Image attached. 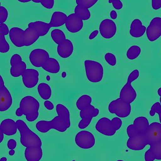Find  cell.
<instances>
[{
	"mask_svg": "<svg viewBox=\"0 0 161 161\" xmlns=\"http://www.w3.org/2000/svg\"><path fill=\"white\" fill-rule=\"evenodd\" d=\"M149 125V120L146 117L139 116L134 119L133 124L127 127V134L129 137H131L143 133L148 129Z\"/></svg>",
	"mask_w": 161,
	"mask_h": 161,
	"instance_id": "cell-9",
	"label": "cell"
},
{
	"mask_svg": "<svg viewBox=\"0 0 161 161\" xmlns=\"http://www.w3.org/2000/svg\"><path fill=\"white\" fill-rule=\"evenodd\" d=\"M156 113L159 115L160 123L161 124V105L158 102L153 104L150 111V115L151 116H154Z\"/></svg>",
	"mask_w": 161,
	"mask_h": 161,
	"instance_id": "cell-35",
	"label": "cell"
},
{
	"mask_svg": "<svg viewBox=\"0 0 161 161\" xmlns=\"http://www.w3.org/2000/svg\"><path fill=\"white\" fill-rule=\"evenodd\" d=\"M44 105L47 109L52 110L54 109V105L51 102L48 100H46L44 102Z\"/></svg>",
	"mask_w": 161,
	"mask_h": 161,
	"instance_id": "cell-44",
	"label": "cell"
},
{
	"mask_svg": "<svg viewBox=\"0 0 161 161\" xmlns=\"http://www.w3.org/2000/svg\"><path fill=\"white\" fill-rule=\"evenodd\" d=\"M16 122L20 132V142L26 148L24 155L26 161H40L43 154L41 139L29 129L24 121L18 119Z\"/></svg>",
	"mask_w": 161,
	"mask_h": 161,
	"instance_id": "cell-1",
	"label": "cell"
},
{
	"mask_svg": "<svg viewBox=\"0 0 161 161\" xmlns=\"http://www.w3.org/2000/svg\"><path fill=\"white\" fill-rule=\"evenodd\" d=\"M9 13L6 7L0 6V24L5 23L8 19Z\"/></svg>",
	"mask_w": 161,
	"mask_h": 161,
	"instance_id": "cell-37",
	"label": "cell"
},
{
	"mask_svg": "<svg viewBox=\"0 0 161 161\" xmlns=\"http://www.w3.org/2000/svg\"><path fill=\"white\" fill-rule=\"evenodd\" d=\"M84 66L87 78L92 83L100 82L103 78L104 69L102 64L98 61L86 60Z\"/></svg>",
	"mask_w": 161,
	"mask_h": 161,
	"instance_id": "cell-6",
	"label": "cell"
},
{
	"mask_svg": "<svg viewBox=\"0 0 161 161\" xmlns=\"http://www.w3.org/2000/svg\"><path fill=\"white\" fill-rule=\"evenodd\" d=\"M0 161H7V158H6V157H4L2 158H1Z\"/></svg>",
	"mask_w": 161,
	"mask_h": 161,
	"instance_id": "cell-52",
	"label": "cell"
},
{
	"mask_svg": "<svg viewBox=\"0 0 161 161\" xmlns=\"http://www.w3.org/2000/svg\"><path fill=\"white\" fill-rule=\"evenodd\" d=\"M40 3L46 9H52L54 5L55 1L54 0H41Z\"/></svg>",
	"mask_w": 161,
	"mask_h": 161,
	"instance_id": "cell-39",
	"label": "cell"
},
{
	"mask_svg": "<svg viewBox=\"0 0 161 161\" xmlns=\"http://www.w3.org/2000/svg\"><path fill=\"white\" fill-rule=\"evenodd\" d=\"M158 94L159 96H160V103L161 105V87H160L159 88H158Z\"/></svg>",
	"mask_w": 161,
	"mask_h": 161,
	"instance_id": "cell-48",
	"label": "cell"
},
{
	"mask_svg": "<svg viewBox=\"0 0 161 161\" xmlns=\"http://www.w3.org/2000/svg\"><path fill=\"white\" fill-rule=\"evenodd\" d=\"M147 37L150 42H154L161 36V18L156 17L150 21L146 31Z\"/></svg>",
	"mask_w": 161,
	"mask_h": 161,
	"instance_id": "cell-13",
	"label": "cell"
},
{
	"mask_svg": "<svg viewBox=\"0 0 161 161\" xmlns=\"http://www.w3.org/2000/svg\"><path fill=\"white\" fill-rule=\"evenodd\" d=\"M4 133L2 131H0V143H2L4 139Z\"/></svg>",
	"mask_w": 161,
	"mask_h": 161,
	"instance_id": "cell-47",
	"label": "cell"
},
{
	"mask_svg": "<svg viewBox=\"0 0 161 161\" xmlns=\"http://www.w3.org/2000/svg\"><path fill=\"white\" fill-rule=\"evenodd\" d=\"M139 71L134 69L129 75L127 83L123 87L119 93V98L130 104L135 101L137 96L136 91L132 86V83L139 76Z\"/></svg>",
	"mask_w": 161,
	"mask_h": 161,
	"instance_id": "cell-7",
	"label": "cell"
},
{
	"mask_svg": "<svg viewBox=\"0 0 161 161\" xmlns=\"http://www.w3.org/2000/svg\"><path fill=\"white\" fill-rule=\"evenodd\" d=\"M110 17L112 19H116L117 17V14L115 10H112L110 13Z\"/></svg>",
	"mask_w": 161,
	"mask_h": 161,
	"instance_id": "cell-46",
	"label": "cell"
},
{
	"mask_svg": "<svg viewBox=\"0 0 161 161\" xmlns=\"http://www.w3.org/2000/svg\"><path fill=\"white\" fill-rule=\"evenodd\" d=\"M108 109L110 113L115 114L118 117L125 118L131 113V104L119 98L110 103Z\"/></svg>",
	"mask_w": 161,
	"mask_h": 161,
	"instance_id": "cell-8",
	"label": "cell"
},
{
	"mask_svg": "<svg viewBox=\"0 0 161 161\" xmlns=\"http://www.w3.org/2000/svg\"><path fill=\"white\" fill-rule=\"evenodd\" d=\"M57 52L59 56L64 59L69 58L74 52V45L69 39H66L63 43L58 45Z\"/></svg>",
	"mask_w": 161,
	"mask_h": 161,
	"instance_id": "cell-24",
	"label": "cell"
},
{
	"mask_svg": "<svg viewBox=\"0 0 161 161\" xmlns=\"http://www.w3.org/2000/svg\"><path fill=\"white\" fill-rule=\"evenodd\" d=\"M147 146L144 138V133L133 137H129L127 142L128 148L135 151L143 150Z\"/></svg>",
	"mask_w": 161,
	"mask_h": 161,
	"instance_id": "cell-18",
	"label": "cell"
},
{
	"mask_svg": "<svg viewBox=\"0 0 161 161\" xmlns=\"http://www.w3.org/2000/svg\"><path fill=\"white\" fill-rule=\"evenodd\" d=\"M108 2L109 3H112L113 7L117 10H120L123 7V3L120 0H110Z\"/></svg>",
	"mask_w": 161,
	"mask_h": 161,
	"instance_id": "cell-40",
	"label": "cell"
},
{
	"mask_svg": "<svg viewBox=\"0 0 161 161\" xmlns=\"http://www.w3.org/2000/svg\"><path fill=\"white\" fill-rule=\"evenodd\" d=\"M68 16L64 13L56 11L52 14L49 24L51 27H58L65 24Z\"/></svg>",
	"mask_w": 161,
	"mask_h": 161,
	"instance_id": "cell-25",
	"label": "cell"
},
{
	"mask_svg": "<svg viewBox=\"0 0 161 161\" xmlns=\"http://www.w3.org/2000/svg\"><path fill=\"white\" fill-rule=\"evenodd\" d=\"M51 36L53 41L58 45L63 43L66 40L65 34L61 30H53L51 31Z\"/></svg>",
	"mask_w": 161,
	"mask_h": 161,
	"instance_id": "cell-30",
	"label": "cell"
},
{
	"mask_svg": "<svg viewBox=\"0 0 161 161\" xmlns=\"http://www.w3.org/2000/svg\"><path fill=\"white\" fill-rule=\"evenodd\" d=\"M141 48L137 45H132L128 49L126 53V56L128 59L134 60L138 58L140 55Z\"/></svg>",
	"mask_w": 161,
	"mask_h": 161,
	"instance_id": "cell-32",
	"label": "cell"
},
{
	"mask_svg": "<svg viewBox=\"0 0 161 161\" xmlns=\"http://www.w3.org/2000/svg\"><path fill=\"white\" fill-rule=\"evenodd\" d=\"M75 13L82 20L86 21L89 19L91 14L89 9L79 6H75Z\"/></svg>",
	"mask_w": 161,
	"mask_h": 161,
	"instance_id": "cell-31",
	"label": "cell"
},
{
	"mask_svg": "<svg viewBox=\"0 0 161 161\" xmlns=\"http://www.w3.org/2000/svg\"><path fill=\"white\" fill-rule=\"evenodd\" d=\"M19 2L22 3H27L31 2V0H18Z\"/></svg>",
	"mask_w": 161,
	"mask_h": 161,
	"instance_id": "cell-49",
	"label": "cell"
},
{
	"mask_svg": "<svg viewBox=\"0 0 161 161\" xmlns=\"http://www.w3.org/2000/svg\"><path fill=\"white\" fill-rule=\"evenodd\" d=\"M26 69V64L23 61L14 66H11L10 69V74L13 77L18 78L23 76Z\"/></svg>",
	"mask_w": 161,
	"mask_h": 161,
	"instance_id": "cell-29",
	"label": "cell"
},
{
	"mask_svg": "<svg viewBox=\"0 0 161 161\" xmlns=\"http://www.w3.org/2000/svg\"><path fill=\"white\" fill-rule=\"evenodd\" d=\"M150 148L145 153V161L161 160V141L151 144Z\"/></svg>",
	"mask_w": 161,
	"mask_h": 161,
	"instance_id": "cell-19",
	"label": "cell"
},
{
	"mask_svg": "<svg viewBox=\"0 0 161 161\" xmlns=\"http://www.w3.org/2000/svg\"><path fill=\"white\" fill-rule=\"evenodd\" d=\"M40 37L39 33L35 28L27 27L23 32V42L24 46L32 45L37 41Z\"/></svg>",
	"mask_w": 161,
	"mask_h": 161,
	"instance_id": "cell-20",
	"label": "cell"
},
{
	"mask_svg": "<svg viewBox=\"0 0 161 161\" xmlns=\"http://www.w3.org/2000/svg\"><path fill=\"white\" fill-rule=\"evenodd\" d=\"M9 27L5 23L0 24V35L7 36L9 34Z\"/></svg>",
	"mask_w": 161,
	"mask_h": 161,
	"instance_id": "cell-41",
	"label": "cell"
},
{
	"mask_svg": "<svg viewBox=\"0 0 161 161\" xmlns=\"http://www.w3.org/2000/svg\"><path fill=\"white\" fill-rule=\"evenodd\" d=\"M92 102V97L88 95H81L77 101L76 106L80 110V116L81 119L78 125L80 129H85L88 127L92 119L99 114V109L91 104Z\"/></svg>",
	"mask_w": 161,
	"mask_h": 161,
	"instance_id": "cell-3",
	"label": "cell"
},
{
	"mask_svg": "<svg viewBox=\"0 0 161 161\" xmlns=\"http://www.w3.org/2000/svg\"><path fill=\"white\" fill-rule=\"evenodd\" d=\"M44 70L51 74H57L60 70V63L57 59L49 58L42 67Z\"/></svg>",
	"mask_w": 161,
	"mask_h": 161,
	"instance_id": "cell-27",
	"label": "cell"
},
{
	"mask_svg": "<svg viewBox=\"0 0 161 161\" xmlns=\"http://www.w3.org/2000/svg\"><path fill=\"white\" fill-rule=\"evenodd\" d=\"M116 161H125L122 160H117Z\"/></svg>",
	"mask_w": 161,
	"mask_h": 161,
	"instance_id": "cell-53",
	"label": "cell"
},
{
	"mask_svg": "<svg viewBox=\"0 0 161 161\" xmlns=\"http://www.w3.org/2000/svg\"><path fill=\"white\" fill-rule=\"evenodd\" d=\"M24 31L18 27L11 28L9 31V36L12 43L18 47L24 46L23 42V35Z\"/></svg>",
	"mask_w": 161,
	"mask_h": 161,
	"instance_id": "cell-23",
	"label": "cell"
},
{
	"mask_svg": "<svg viewBox=\"0 0 161 161\" xmlns=\"http://www.w3.org/2000/svg\"><path fill=\"white\" fill-rule=\"evenodd\" d=\"M17 130L16 122L10 119H4L0 125V131L9 136L15 135L17 132Z\"/></svg>",
	"mask_w": 161,
	"mask_h": 161,
	"instance_id": "cell-22",
	"label": "cell"
},
{
	"mask_svg": "<svg viewBox=\"0 0 161 161\" xmlns=\"http://www.w3.org/2000/svg\"><path fill=\"white\" fill-rule=\"evenodd\" d=\"M49 58V53L41 48L33 50L29 55L31 63L35 67H42Z\"/></svg>",
	"mask_w": 161,
	"mask_h": 161,
	"instance_id": "cell-14",
	"label": "cell"
},
{
	"mask_svg": "<svg viewBox=\"0 0 161 161\" xmlns=\"http://www.w3.org/2000/svg\"><path fill=\"white\" fill-rule=\"evenodd\" d=\"M17 147V142L14 139L9 140L7 142V147L10 150H14Z\"/></svg>",
	"mask_w": 161,
	"mask_h": 161,
	"instance_id": "cell-43",
	"label": "cell"
},
{
	"mask_svg": "<svg viewBox=\"0 0 161 161\" xmlns=\"http://www.w3.org/2000/svg\"><path fill=\"white\" fill-rule=\"evenodd\" d=\"M98 32H98V30H95L92 32V33L91 34V35H90L89 37L90 40H93L94 38L98 36Z\"/></svg>",
	"mask_w": 161,
	"mask_h": 161,
	"instance_id": "cell-45",
	"label": "cell"
},
{
	"mask_svg": "<svg viewBox=\"0 0 161 161\" xmlns=\"http://www.w3.org/2000/svg\"><path fill=\"white\" fill-rule=\"evenodd\" d=\"M122 123V121L119 117H114L112 120L107 117H102L97 121L95 129L103 135L113 136L120 129Z\"/></svg>",
	"mask_w": 161,
	"mask_h": 161,
	"instance_id": "cell-5",
	"label": "cell"
},
{
	"mask_svg": "<svg viewBox=\"0 0 161 161\" xmlns=\"http://www.w3.org/2000/svg\"><path fill=\"white\" fill-rule=\"evenodd\" d=\"M98 2V0H76V3L78 6L89 9L92 8Z\"/></svg>",
	"mask_w": 161,
	"mask_h": 161,
	"instance_id": "cell-33",
	"label": "cell"
},
{
	"mask_svg": "<svg viewBox=\"0 0 161 161\" xmlns=\"http://www.w3.org/2000/svg\"><path fill=\"white\" fill-rule=\"evenodd\" d=\"M15 153V150H10V151H9V155L10 156H13L14 155Z\"/></svg>",
	"mask_w": 161,
	"mask_h": 161,
	"instance_id": "cell-50",
	"label": "cell"
},
{
	"mask_svg": "<svg viewBox=\"0 0 161 161\" xmlns=\"http://www.w3.org/2000/svg\"><path fill=\"white\" fill-rule=\"evenodd\" d=\"M75 142L76 145L81 149H91L95 145V136L89 131L82 130L76 134Z\"/></svg>",
	"mask_w": 161,
	"mask_h": 161,
	"instance_id": "cell-10",
	"label": "cell"
},
{
	"mask_svg": "<svg viewBox=\"0 0 161 161\" xmlns=\"http://www.w3.org/2000/svg\"><path fill=\"white\" fill-rule=\"evenodd\" d=\"M9 49L10 46L6 41L5 36L0 35V52L5 53L9 52Z\"/></svg>",
	"mask_w": 161,
	"mask_h": 161,
	"instance_id": "cell-34",
	"label": "cell"
},
{
	"mask_svg": "<svg viewBox=\"0 0 161 161\" xmlns=\"http://www.w3.org/2000/svg\"><path fill=\"white\" fill-rule=\"evenodd\" d=\"M152 7L154 10H158L161 8V0H152Z\"/></svg>",
	"mask_w": 161,
	"mask_h": 161,
	"instance_id": "cell-42",
	"label": "cell"
},
{
	"mask_svg": "<svg viewBox=\"0 0 161 161\" xmlns=\"http://www.w3.org/2000/svg\"><path fill=\"white\" fill-rule=\"evenodd\" d=\"M102 36L106 39H110L115 36L117 26L114 21L110 19H104L101 22L99 27Z\"/></svg>",
	"mask_w": 161,
	"mask_h": 161,
	"instance_id": "cell-15",
	"label": "cell"
},
{
	"mask_svg": "<svg viewBox=\"0 0 161 161\" xmlns=\"http://www.w3.org/2000/svg\"><path fill=\"white\" fill-rule=\"evenodd\" d=\"M39 72L37 70L27 69L22 76L24 86L29 89L34 87L39 82Z\"/></svg>",
	"mask_w": 161,
	"mask_h": 161,
	"instance_id": "cell-17",
	"label": "cell"
},
{
	"mask_svg": "<svg viewBox=\"0 0 161 161\" xmlns=\"http://www.w3.org/2000/svg\"><path fill=\"white\" fill-rule=\"evenodd\" d=\"M105 60L107 63L112 66H115L117 63L116 57L111 53H108L104 56Z\"/></svg>",
	"mask_w": 161,
	"mask_h": 161,
	"instance_id": "cell-36",
	"label": "cell"
},
{
	"mask_svg": "<svg viewBox=\"0 0 161 161\" xmlns=\"http://www.w3.org/2000/svg\"><path fill=\"white\" fill-rule=\"evenodd\" d=\"M67 30L72 33L80 31L83 27V20L75 13L71 14L67 18L65 22Z\"/></svg>",
	"mask_w": 161,
	"mask_h": 161,
	"instance_id": "cell-16",
	"label": "cell"
},
{
	"mask_svg": "<svg viewBox=\"0 0 161 161\" xmlns=\"http://www.w3.org/2000/svg\"><path fill=\"white\" fill-rule=\"evenodd\" d=\"M37 91L40 97L44 100H47L51 97V88L47 84L40 83L38 85Z\"/></svg>",
	"mask_w": 161,
	"mask_h": 161,
	"instance_id": "cell-28",
	"label": "cell"
},
{
	"mask_svg": "<svg viewBox=\"0 0 161 161\" xmlns=\"http://www.w3.org/2000/svg\"><path fill=\"white\" fill-rule=\"evenodd\" d=\"M0 111L5 112L9 109L13 103L12 95L5 86L2 76H0Z\"/></svg>",
	"mask_w": 161,
	"mask_h": 161,
	"instance_id": "cell-12",
	"label": "cell"
},
{
	"mask_svg": "<svg viewBox=\"0 0 161 161\" xmlns=\"http://www.w3.org/2000/svg\"><path fill=\"white\" fill-rule=\"evenodd\" d=\"M28 27H33L36 30L40 37L44 36L48 33L49 30L51 28L49 23L43 21H38L31 22L28 25Z\"/></svg>",
	"mask_w": 161,
	"mask_h": 161,
	"instance_id": "cell-26",
	"label": "cell"
},
{
	"mask_svg": "<svg viewBox=\"0 0 161 161\" xmlns=\"http://www.w3.org/2000/svg\"><path fill=\"white\" fill-rule=\"evenodd\" d=\"M144 138L147 145L155 143L161 141V124L160 123H152L144 133Z\"/></svg>",
	"mask_w": 161,
	"mask_h": 161,
	"instance_id": "cell-11",
	"label": "cell"
},
{
	"mask_svg": "<svg viewBox=\"0 0 161 161\" xmlns=\"http://www.w3.org/2000/svg\"><path fill=\"white\" fill-rule=\"evenodd\" d=\"M33 2L35 3H41V0H32Z\"/></svg>",
	"mask_w": 161,
	"mask_h": 161,
	"instance_id": "cell-51",
	"label": "cell"
},
{
	"mask_svg": "<svg viewBox=\"0 0 161 161\" xmlns=\"http://www.w3.org/2000/svg\"><path fill=\"white\" fill-rule=\"evenodd\" d=\"M22 61H23V60H22L21 56L18 54H15L12 56L11 59H10V65L11 66H13L18 63H20Z\"/></svg>",
	"mask_w": 161,
	"mask_h": 161,
	"instance_id": "cell-38",
	"label": "cell"
},
{
	"mask_svg": "<svg viewBox=\"0 0 161 161\" xmlns=\"http://www.w3.org/2000/svg\"><path fill=\"white\" fill-rule=\"evenodd\" d=\"M147 31V27L143 25L139 19H135L130 25V35L135 38H139L143 36Z\"/></svg>",
	"mask_w": 161,
	"mask_h": 161,
	"instance_id": "cell-21",
	"label": "cell"
},
{
	"mask_svg": "<svg viewBox=\"0 0 161 161\" xmlns=\"http://www.w3.org/2000/svg\"><path fill=\"white\" fill-rule=\"evenodd\" d=\"M40 104L34 97L26 96L23 97L19 104V109L22 115L26 116V120L34 122L39 117Z\"/></svg>",
	"mask_w": 161,
	"mask_h": 161,
	"instance_id": "cell-4",
	"label": "cell"
},
{
	"mask_svg": "<svg viewBox=\"0 0 161 161\" xmlns=\"http://www.w3.org/2000/svg\"><path fill=\"white\" fill-rule=\"evenodd\" d=\"M58 116L50 121L40 120L36 124L37 130L42 133H46L53 129L60 132H65L71 126L69 110L62 104L56 106Z\"/></svg>",
	"mask_w": 161,
	"mask_h": 161,
	"instance_id": "cell-2",
	"label": "cell"
}]
</instances>
